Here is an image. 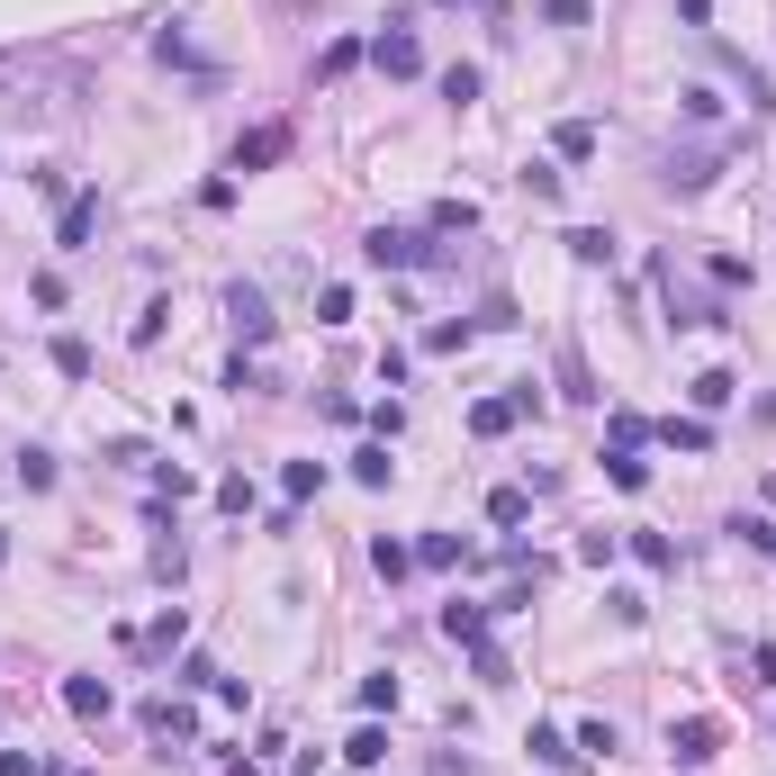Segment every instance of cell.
<instances>
[{
    "label": "cell",
    "instance_id": "obj_1",
    "mask_svg": "<svg viewBox=\"0 0 776 776\" xmlns=\"http://www.w3.org/2000/svg\"><path fill=\"white\" fill-rule=\"evenodd\" d=\"M362 253H371L380 271H415V262H425V235H415V226H371Z\"/></svg>",
    "mask_w": 776,
    "mask_h": 776
},
{
    "label": "cell",
    "instance_id": "obj_2",
    "mask_svg": "<svg viewBox=\"0 0 776 776\" xmlns=\"http://www.w3.org/2000/svg\"><path fill=\"white\" fill-rule=\"evenodd\" d=\"M371 63H380L389 82H415V73H425V46H415L406 28H389V37H371Z\"/></svg>",
    "mask_w": 776,
    "mask_h": 776
},
{
    "label": "cell",
    "instance_id": "obj_3",
    "mask_svg": "<svg viewBox=\"0 0 776 776\" xmlns=\"http://www.w3.org/2000/svg\"><path fill=\"white\" fill-rule=\"evenodd\" d=\"M668 749H677L686 767H704V758L723 749V723H677V732H668Z\"/></svg>",
    "mask_w": 776,
    "mask_h": 776
},
{
    "label": "cell",
    "instance_id": "obj_4",
    "mask_svg": "<svg viewBox=\"0 0 776 776\" xmlns=\"http://www.w3.org/2000/svg\"><path fill=\"white\" fill-rule=\"evenodd\" d=\"M280 154H290V127H253L244 145H235V163H244V172H262V163H280Z\"/></svg>",
    "mask_w": 776,
    "mask_h": 776
},
{
    "label": "cell",
    "instance_id": "obj_5",
    "mask_svg": "<svg viewBox=\"0 0 776 776\" xmlns=\"http://www.w3.org/2000/svg\"><path fill=\"white\" fill-rule=\"evenodd\" d=\"M226 308H235V334H244V343H271V308H262V290H235Z\"/></svg>",
    "mask_w": 776,
    "mask_h": 776
},
{
    "label": "cell",
    "instance_id": "obj_6",
    "mask_svg": "<svg viewBox=\"0 0 776 776\" xmlns=\"http://www.w3.org/2000/svg\"><path fill=\"white\" fill-rule=\"evenodd\" d=\"M63 704H73L82 723H100L109 714V677H63Z\"/></svg>",
    "mask_w": 776,
    "mask_h": 776
},
{
    "label": "cell",
    "instance_id": "obj_7",
    "mask_svg": "<svg viewBox=\"0 0 776 776\" xmlns=\"http://www.w3.org/2000/svg\"><path fill=\"white\" fill-rule=\"evenodd\" d=\"M145 732H154V740H172V749H181V740H190V732H199V723H190V704H145Z\"/></svg>",
    "mask_w": 776,
    "mask_h": 776
},
{
    "label": "cell",
    "instance_id": "obj_8",
    "mask_svg": "<svg viewBox=\"0 0 776 776\" xmlns=\"http://www.w3.org/2000/svg\"><path fill=\"white\" fill-rule=\"evenodd\" d=\"M515 415H524L515 397H478V406H470V434H487V443H497V434L515 425Z\"/></svg>",
    "mask_w": 776,
    "mask_h": 776
},
{
    "label": "cell",
    "instance_id": "obj_9",
    "mask_svg": "<svg viewBox=\"0 0 776 776\" xmlns=\"http://www.w3.org/2000/svg\"><path fill=\"white\" fill-rule=\"evenodd\" d=\"M100 235V199H73V208H63V253H82Z\"/></svg>",
    "mask_w": 776,
    "mask_h": 776
},
{
    "label": "cell",
    "instance_id": "obj_10",
    "mask_svg": "<svg viewBox=\"0 0 776 776\" xmlns=\"http://www.w3.org/2000/svg\"><path fill=\"white\" fill-rule=\"evenodd\" d=\"M443 632H452V642H487V605H443Z\"/></svg>",
    "mask_w": 776,
    "mask_h": 776
},
{
    "label": "cell",
    "instance_id": "obj_11",
    "mask_svg": "<svg viewBox=\"0 0 776 776\" xmlns=\"http://www.w3.org/2000/svg\"><path fill=\"white\" fill-rule=\"evenodd\" d=\"M551 145L570 154V163H587V154H596V127H587V118H560V127H551Z\"/></svg>",
    "mask_w": 776,
    "mask_h": 776
},
{
    "label": "cell",
    "instance_id": "obj_12",
    "mask_svg": "<svg viewBox=\"0 0 776 776\" xmlns=\"http://www.w3.org/2000/svg\"><path fill=\"white\" fill-rule=\"evenodd\" d=\"M362 54H371L362 37H334V46L316 54V73H325V82H343V73H352V63H362Z\"/></svg>",
    "mask_w": 776,
    "mask_h": 776
},
{
    "label": "cell",
    "instance_id": "obj_13",
    "mask_svg": "<svg viewBox=\"0 0 776 776\" xmlns=\"http://www.w3.org/2000/svg\"><path fill=\"white\" fill-rule=\"evenodd\" d=\"M389 470H397L389 443H362V452H352V478H362V487H389Z\"/></svg>",
    "mask_w": 776,
    "mask_h": 776
},
{
    "label": "cell",
    "instance_id": "obj_14",
    "mask_svg": "<svg viewBox=\"0 0 776 776\" xmlns=\"http://www.w3.org/2000/svg\"><path fill=\"white\" fill-rule=\"evenodd\" d=\"M605 478H614V487H651V461H642V452H605Z\"/></svg>",
    "mask_w": 776,
    "mask_h": 776
},
{
    "label": "cell",
    "instance_id": "obj_15",
    "mask_svg": "<svg viewBox=\"0 0 776 776\" xmlns=\"http://www.w3.org/2000/svg\"><path fill=\"white\" fill-rule=\"evenodd\" d=\"M605 434H614V452H642V443H651V425H642L632 406H614V425H605Z\"/></svg>",
    "mask_w": 776,
    "mask_h": 776
},
{
    "label": "cell",
    "instance_id": "obj_16",
    "mask_svg": "<svg viewBox=\"0 0 776 776\" xmlns=\"http://www.w3.org/2000/svg\"><path fill=\"white\" fill-rule=\"evenodd\" d=\"M668 443H677V452H714V425H695V415H668Z\"/></svg>",
    "mask_w": 776,
    "mask_h": 776
},
{
    "label": "cell",
    "instance_id": "obj_17",
    "mask_svg": "<svg viewBox=\"0 0 776 776\" xmlns=\"http://www.w3.org/2000/svg\"><path fill=\"white\" fill-rule=\"evenodd\" d=\"M280 487H290V497H316V487H325V461H290V470H280Z\"/></svg>",
    "mask_w": 776,
    "mask_h": 776
},
{
    "label": "cell",
    "instance_id": "obj_18",
    "mask_svg": "<svg viewBox=\"0 0 776 776\" xmlns=\"http://www.w3.org/2000/svg\"><path fill=\"white\" fill-rule=\"evenodd\" d=\"M406 560H415V551H406V542H389V533H380V542H371V570H380V578H406Z\"/></svg>",
    "mask_w": 776,
    "mask_h": 776
},
{
    "label": "cell",
    "instance_id": "obj_19",
    "mask_svg": "<svg viewBox=\"0 0 776 776\" xmlns=\"http://www.w3.org/2000/svg\"><path fill=\"white\" fill-rule=\"evenodd\" d=\"M343 758H352V767H380V758H389V732H352Z\"/></svg>",
    "mask_w": 776,
    "mask_h": 776
},
{
    "label": "cell",
    "instance_id": "obj_20",
    "mask_svg": "<svg viewBox=\"0 0 776 776\" xmlns=\"http://www.w3.org/2000/svg\"><path fill=\"white\" fill-rule=\"evenodd\" d=\"M524 749H533V758H542V767H570V758H578V740H560V732H533V740H524Z\"/></svg>",
    "mask_w": 776,
    "mask_h": 776
},
{
    "label": "cell",
    "instance_id": "obj_21",
    "mask_svg": "<svg viewBox=\"0 0 776 776\" xmlns=\"http://www.w3.org/2000/svg\"><path fill=\"white\" fill-rule=\"evenodd\" d=\"M542 19H551V28H587L596 0H542Z\"/></svg>",
    "mask_w": 776,
    "mask_h": 776
},
{
    "label": "cell",
    "instance_id": "obj_22",
    "mask_svg": "<svg viewBox=\"0 0 776 776\" xmlns=\"http://www.w3.org/2000/svg\"><path fill=\"white\" fill-rule=\"evenodd\" d=\"M570 253H578V262H614V235H605V226H578Z\"/></svg>",
    "mask_w": 776,
    "mask_h": 776
},
{
    "label": "cell",
    "instance_id": "obj_23",
    "mask_svg": "<svg viewBox=\"0 0 776 776\" xmlns=\"http://www.w3.org/2000/svg\"><path fill=\"white\" fill-rule=\"evenodd\" d=\"M461 226H478V208H470V199H443V208H434V235H461Z\"/></svg>",
    "mask_w": 776,
    "mask_h": 776
},
{
    "label": "cell",
    "instance_id": "obj_24",
    "mask_svg": "<svg viewBox=\"0 0 776 776\" xmlns=\"http://www.w3.org/2000/svg\"><path fill=\"white\" fill-rule=\"evenodd\" d=\"M415 560H425V570H452L461 542H452V533H425V542H415Z\"/></svg>",
    "mask_w": 776,
    "mask_h": 776
},
{
    "label": "cell",
    "instance_id": "obj_25",
    "mask_svg": "<svg viewBox=\"0 0 776 776\" xmlns=\"http://www.w3.org/2000/svg\"><path fill=\"white\" fill-rule=\"evenodd\" d=\"M632 551H642L651 570H677V542H668V533H632Z\"/></svg>",
    "mask_w": 776,
    "mask_h": 776
},
{
    "label": "cell",
    "instance_id": "obj_26",
    "mask_svg": "<svg viewBox=\"0 0 776 776\" xmlns=\"http://www.w3.org/2000/svg\"><path fill=\"white\" fill-rule=\"evenodd\" d=\"M732 389H740L732 371H704V380H695V406H732Z\"/></svg>",
    "mask_w": 776,
    "mask_h": 776
},
{
    "label": "cell",
    "instance_id": "obj_27",
    "mask_svg": "<svg viewBox=\"0 0 776 776\" xmlns=\"http://www.w3.org/2000/svg\"><path fill=\"white\" fill-rule=\"evenodd\" d=\"M181 632H190V623H181V605H163V623L145 632V651H181Z\"/></svg>",
    "mask_w": 776,
    "mask_h": 776
},
{
    "label": "cell",
    "instance_id": "obj_28",
    "mask_svg": "<svg viewBox=\"0 0 776 776\" xmlns=\"http://www.w3.org/2000/svg\"><path fill=\"white\" fill-rule=\"evenodd\" d=\"M54 362H63V380H91V343L63 334V343H54Z\"/></svg>",
    "mask_w": 776,
    "mask_h": 776
},
{
    "label": "cell",
    "instance_id": "obj_29",
    "mask_svg": "<svg viewBox=\"0 0 776 776\" xmlns=\"http://www.w3.org/2000/svg\"><path fill=\"white\" fill-rule=\"evenodd\" d=\"M524 506H533L524 487H497V497H487V515H497V524H524Z\"/></svg>",
    "mask_w": 776,
    "mask_h": 776
},
{
    "label": "cell",
    "instance_id": "obj_30",
    "mask_svg": "<svg viewBox=\"0 0 776 776\" xmlns=\"http://www.w3.org/2000/svg\"><path fill=\"white\" fill-rule=\"evenodd\" d=\"M316 316H325V325H343V316H352V290H343V280H334V290H316Z\"/></svg>",
    "mask_w": 776,
    "mask_h": 776
},
{
    "label": "cell",
    "instance_id": "obj_31",
    "mask_svg": "<svg viewBox=\"0 0 776 776\" xmlns=\"http://www.w3.org/2000/svg\"><path fill=\"white\" fill-rule=\"evenodd\" d=\"M749 677H758V686H776V642H758V651H749Z\"/></svg>",
    "mask_w": 776,
    "mask_h": 776
},
{
    "label": "cell",
    "instance_id": "obj_32",
    "mask_svg": "<svg viewBox=\"0 0 776 776\" xmlns=\"http://www.w3.org/2000/svg\"><path fill=\"white\" fill-rule=\"evenodd\" d=\"M0 776H37V758L28 749H0Z\"/></svg>",
    "mask_w": 776,
    "mask_h": 776
},
{
    "label": "cell",
    "instance_id": "obj_33",
    "mask_svg": "<svg viewBox=\"0 0 776 776\" xmlns=\"http://www.w3.org/2000/svg\"><path fill=\"white\" fill-rule=\"evenodd\" d=\"M0 560H10V542H0Z\"/></svg>",
    "mask_w": 776,
    "mask_h": 776
}]
</instances>
